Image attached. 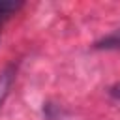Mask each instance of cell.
<instances>
[{"label": "cell", "mask_w": 120, "mask_h": 120, "mask_svg": "<svg viewBox=\"0 0 120 120\" xmlns=\"http://www.w3.org/2000/svg\"><path fill=\"white\" fill-rule=\"evenodd\" d=\"M15 75H17V66L15 64H9L0 71V107L4 105L6 98L9 96V90H11L13 81H15Z\"/></svg>", "instance_id": "obj_1"}, {"label": "cell", "mask_w": 120, "mask_h": 120, "mask_svg": "<svg viewBox=\"0 0 120 120\" xmlns=\"http://www.w3.org/2000/svg\"><path fill=\"white\" fill-rule=\"evenodd\" d=\"M94 47L96 49H105V51H118L120 49V28H116L111 34H107L101 39H98L94 43Z\"/></svg>", "instance_id": "obj_2"}, {"label": "cell", "mask_w": 120, "mask_h": 120, "mask_svg": "<svg viewBox=\"0 0 120 120\" xmlns=\"http://www.w3.org/2000/svg\"><path fill=\"white\" fill-rule=\"evenodd\" d=\"M22 2H13V0H0V34H2V26L4 22L17 11L21 9Z\"/></svg>", "instance_id": "obj_3"}, {"label": "cell", "mask_w": 120, "mask_h": 120, "mask_svg": "<svg viewBox=\"0 0 120 120\" xmlns=\"http://www.w3.org/2000/svg\"><path fill=\"white\" fill-rule=\"evenodd\" d=\"M109 96H111L112 99H118V101H120V82H116V84H112V86L109 88Z\"/></svg>", "instance_id": "obj_4"}]
</instances>
